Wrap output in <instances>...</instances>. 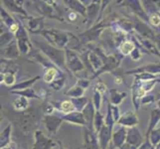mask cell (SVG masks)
Wrapping results in <instances>:
<instances>
[{
  "label": "cell",
  "mask_w": 160,
  "mask_h": 149,
  "mask_svg": "<svg viewBox=\"0 0 160 149\" xmlns=\"http://www.w3.org/2000/svg\"><path fill=\"white\" fill-rule=\"evenodd\" d=\"M32 43H33V45H35L37 49H39L55 66H57L59 69L68 70L67 65H66V50L65 49H60V48L55 47L51 45L50 43H48L46 40L45 41L33 40Z\"/></svg>",
  "instance_id": "cell-1"
},
{
  "label": "cell",
  "mask_w": 160,
  "mask_h": 149,
  "mask_svg": "<svg viewBox=\"0 0 160 149\" xmlns=\"http://www.w3.org/2000/svg\"><path fill=\"white\" fill-rule=\"evenodd\" d=\"M39 35H41L51 45L60 49L67 48L70 42V32L55 29V28L43 29L39 33Z\"/></svg>",
  "instance_id": "cell-2"
},
{
  "label": "cell",
  "mask_w": 160,
  "mask_h": 149,
  "mask_svg": "<svg viewBox=\"0 0 160 149\" xmlns=\"http://www.w3.org/2000/svg\"><path fill=\"white\" fill-rule=\"evenodd\" d=\"M15 39L17 40L20 54L22 56H28L29 53L32 51L33 43L29 38L28 30H27L25 25L23 23H21V22L19 26V30L15 34Z\"/></svg>",
  "instance_id": "cell-3"
},
{
  "label": "cell",
  "mask_w": 160,
  "mask_h": 149,
  "mask_svg": "<svg viewBox=\"0 0 160 149\" xmlns=\"http://www.w3.org/2000/svg\"><path fill=\"white\" fill-rule=\"evenodd\" d=\"M66 50V65H67L68 71L73 73H79L85 69V63L80 57L77 51L70 48H65Z\"/></svg>",
  "instance_id": "cell-4"
},
{
  "label": "cell",
  "mask_w": 160,
  "mask_h": 149,
  "mask_svg": "<svg viewBox=\"0 0 160 149\" xmlns=\"http://www.w3.org/2000/svg\"><path fill=\"white\" fill-rule=\"evenodd\" d=\"M132 24H133V29L135 32H137V34L142 37H145L147 39H150V40L154 41L156 34L154 33V31L150 28V27L146 24L145 21H143L140 18L135 16Z\"/></svg>",
  "instance_id": "cell-5"
},
{
  "label": "cell",
  "mask_w": 160,
  "mask_h": 149,
  "mask_svg": "<svg viewBox=\"0 0 160 149\" xmlns=\"http://www.w3.org/2000/svg\"><path fill=\"white\" fill-rule=\"evenodd\" d=\"M23 18L27 20L26 28L29 32L34 33V34H39V33L44 29V16H23Z\"/></svg>",
  "instance_id": "cell-6"
},
{
  "label": "cell",
  "mask_w": 160,
  "mask_h": 149,
  "mask_svg": "<svg viewBox=\"0 0 160 149\" xmlns=\"http://www.w3.org/2000/svg\"><path fill=\"white\" fill-rule=\"evenodd\" d=\"M20 51L18 48L17 40L14 39L10 44L4 48H1V56L5 60H15L20 56Z\"/></svg>",
  "instance_id": "cell-7"
},
{
  "label": "cell",
  "mask_w": 160,
  "mask_h": 149,
  "mask_svg": "<svg viewBox=\"0 0 160 149\" xmlns=\"http://www.w3.org/2000/svg\"><path fill=\"white\" fill-rule=\"evenodd\" d=\"M86 56H87V62L90 64L93 73L100 71L102 68L103 60L98 53H97L96 51H93V50L91 49L90 51L86 54Z\"/></svg>",
  "instance_id": "cell-8"
},
{
  "label": "cell",
  "mask_w": 160,
  "mask_h": 149,
  "mask_svg": "<svg viewBox=\"0 0 160 149\" xmlns=\"http://www.w3.org/2000/svg\"><path fill=\"white\" fill-rule=\"evenodd\" d=\"M126 5L135 14L136 17L140 18L145 22H148V14L145 12L140 0H126Z\"/></svg>",
  "instance_id": "cell-9"
},
{
  "label": "cell",
  "mask_w": 160,
  "mask_h": 149,
  "mask_svg": "<svg viewBox=\"0 0 160 149\" xmlns=\"http://www.w3.org/2000/svg\"><path fill=\"white\" fill-rule=\"evenodd\" d=\"M62 2L68 9H70L71 11H75V12L80 14V16L86 19L87 6L82 2H81L80 0H62Z\"/></svg>",
  "instance_id": "cell-10"
},
{
  "label": "cell",
  "mask_w": 160,
  "mask_h": 149,
  "mask_svg": "<svg viewBox=\"0 0 160 149\" xmlns=\"http://www.w3.org/2000/svg\"><path fill=\"white\" fill-rule=\"evenodd\" d=\"M101 15V3H91L87 6L86 20L89 24H92L98 20V16Z\"/></svg>",
  "instance_id": "cell-11"
},
{
  "label": "cell",
  "mask_w": 160,
  "mask_h": 149,
  "mask_svg": "<svg viewBox=\"0 0 160 149\" xmlns=\"http://www.w3.org/2000/svg\"><path fill=\"white\" fill-rule=\"evenodd\" d=\"M142 72H146V73H149L152 75H159L160 74V64L159 63H151V64H147L145 66H142V67L133 69L131 71L126 72L125 74H138L142 73Z\"/></svg>",
  "instance_id": "cell-12"
},
{
  "label": "cell",
  "mask_w": 160,
  "mask_h": 149,
  "mask_svg": "<svg viewBox=\"0 0 160 149\" xmlns=\"http://www.w3.org/2000/svg\"><path fill=\"white\" fill-rule=\"evenodd\" d=\"M1 5L3 7L9 11L10 13H14L17 15H22V16H28L26 10L24 8L19 7L17 4L15 3L14 0H1Z\"/></svg>",
  "instance_id": "cell-13"
},
{
  "label": "cell",
  "mask_w": 160,
  "mask_h": 149,
  "mask_svg": "<svg viewBox=\"0 0 160 149\" xmlns=\"http://www.w3.org/2000/svg\"><path fill=\"white\" fill-rule=\"evenodd\" d=\"M52 140L48 139L47 137L44 136V134L40 131L36 132V144L33 149H51L53 146Z\"/></svg>",
  "instance_id": "cell-14"
},
{
  "label": "cell",
  "mask_w": 160,
  "mask_h": 149,
  "mask_svg": "<svg viewBox=\"0 0 160 149\" xmlns=\"http://www.w3.org/2000/svg\"><path fill=\"white\" fill-rule=\"evenodd\" d=\"M4 28H5V25L1 23V34H0V47L1 48L7 46L8 44H10L15 39V35L8 28H6V30Z\"/></svg>",
  "instance_id": "cell-15"
},
{
  "label": "cell",
  "mask_w": 160,
  "mask_h": 149,
  "mask_svg": "<svg viewBox=\"0 0 160 149\" xmlns=\"http://www.w3.org/2000/svg\"><path fill=\"white\" fill-rule=\"evenodd\" d=\"M63 119L70 121V122H73V123H78V124H82V125H85L86 124V118L84 117V113L82 112H79V110H75V112H71L66 114L65 117H63Z\"/></svg>",
  "instance_id": "cell-16"
},
{
  "label": "cell",
  "mask_w": 160,
  "mask_h": 149,
  "mask_svg": "<svg viewBox=\"0 0 160 149\" xmlns=\"http://www.w3.org/2000/svg\"><path fill=\"white\" fill-rule=\"evenodd\" d=\"M0 16H1V23H3L8 29L10 27H12L14 24L17 23V21H18L10 14L9 11H7L2 6H1V9H0Z\"/></svg>",
  "instance_id": "cell-17"
},
{
  "label": "cell",
  "mask_w": 160,
  "mask_h": 149,
  "mask_svg": "<svg viewBox=\"0 0 160 149\" xmlns=\"http://www.w3.org/2000/svg\"><path fill=\"white\" fill-rule=\"evenodd\" d=\"M137 122H138L137 117H135V114L131 112H126L118 119V123L122 124L124 126H130V127H134V125L137 124Z\"/></svg>",
  "instance_id": "cell-18"
},
{
  "label": "cell",
  "mask_w": 160,
  "mask_h": 149,
  "mask_svg": "<svg viewBox=\"0 0 160 149\" xmlns=\"http://www.w3.org/2000/svg\"><path fill=\"white\" fill-rule=\"evenodd\" d=\"M135 43L132 40H124L122 43L118 46V50L120 55H122L123 57L128 56L131 54V52L135 49Z\"/></svg>",
  "instance_id": "cell-19"
},
{
  "label": "cell",
  "mask_w": 160,
  "mask_h": 149,
  "mask_svg": "<svg viewBox=\"0 0 160 149\" xmlns=\"http://www.w3.org/2000/svg\"><path fill=\"white\" fill-rule=\"evenodd\" d=\"M59 68L56 67V66H53V67H50L46 69L45 73L43 75V81L45 82H48V84H51V82L57 79L58 77V70Z\"/></svg>",
  "instance_id": "cell-20"
},
{
  "label": "cell",
  "mask_w": 160,
  "mask_h": 149,
  "mask_svg": "<svg viewBox=\"0 0 160 149\" xmlns=\"http://www.w3.org/2000/svg\"><path fill=\"white\" fill-rule=\"evenodd\" d=\"M41 79L40 76H36L34 78H32L30 80H26V81H23L19 82V84H16L14 85L12 87H10V91H20V90H25V89H28V87H31V86L34 84V82Z\"/></svg>",
  "instance_id": "cell-21"
},
{
  "label": "cell",
  "mask_w": 160,
  "mask_h": 149,
  "mask_svg": "<svg viewBox=\"0 0 160 149\" xmlns=\"http://www.w3.org/2000/svg\"><path fill=\"white\" fill-rule=\"evenodd\" d=\"M29 106V102H28V97L20 96L13 102V107L14 109L17 110V112H24L26 108Z\"/></svg>",
  "instance_id": "cell-22"
},
{
  "label": "cell",
  "mask_w": 160,
  "mask_h": 149,
  "mask_svg": "<svg viewBox=\"0 0 160 149\" xmlns=\"http://www.w3.org/2000/svg\"><path fill=\"white\" fill-rule=\"evenodd\" d=\"M1 82L7 87H13L16 82V76L12 71L1 73Z\"/></svg>",
  "instance_id": "cell-23"
},
{
  "label": "cell",
  "mask_w": 160,
  "mask_h": 149,
  "mask_svg": "<svg viewBox=\"0 0 160 149\" xmlns=\"http://www.w3.org/2000/svg\"><path fill=\"white\" fill-rule=\"evenodd\" d=\"M126 97V92H120L118 90H110V102L113 106H118L122 102L123 99Z\"/></svg>",
  "instance_id": "cell-24"
},
{
  "label": "cell",
  "mask_w": 160,
  "mask_h": 149,
  "mask_svg": "<svg viewBox=\"0 0 160 149\" xmlns=\"http://www.w3.org/2000/svg\"><path fill=\"white\" fill-rule=\"evenodd\" d=\"M96 112H95V106H93V103L92 102L88 103L86 107L82 109V113H84L86 121H88V122H92L93 118H95V115H96Z\"/></svg>",
  "instance_id": "cell-25"
},
{
  "label": "cell",
  "mask_w": 160,
  "mask_h": 149,
  "mask_svg": "<svg viewBox=\"0 0 160 149\" xmlns=\"http://www.w3.org/2000/svg\"><path fill=\"white\" fill-rule=\"evenodd\" d=\"M140 2L142 4L143 8H144L145 12L148 15H150L154 12H159V10H158L154 0H140Z\"/></svg>",
  "instance_id": "cell-26"
},
{
  "label": "cell",
  "mask_w": 160,
  "mask_h": 149,
  "mask_svg": "<svg viewBox=\"0 0 160 149\" xmlns=\"http://www.w3.org/2000/svg\"><path fill=\"white\" fill-rule=\"evenodd\" d=\"M12 93H15V95H18V96H23L26 97H30V98H41L39 97V95H37L36 92L32 89V87H28V89H25V90H20V91H10Z\"/></svg>",
  "instance_id": "cell-27"
},
{
  "label": "cell",
  "mask_w": 160,
  "mask_h": 149,
  "mask_svg": "<svg viewBox=\"0 0 160 149\" xmlns=\"http://www.w3.org/2000/svg\"><path fill=\"white\" fill-rule=\"evenodd\" d=\"M45 122H46V125L48 129L50 131H55L57 129V127L60 125V122H61V118L59 117H50V115H48V117H45Z\"/></svg>",
  "instance_id": "cell-28"
},
{
  "label": "cell",
  "mask_w": 160,
  "mask_h": 149,
  "mask_svg": "<svg viewBox=\"0 0 160 149\" xmlns=\"http://www.w3.org/2000/svg\"><path fill=\"white\" fill-rule=\"evenodd\" d=\"M85 89L84 87H82L81 86H79V85H75V86H73L71 87V89L66 92V95L67 96H69V97H73V98H75V97H82L84 96V92H85Z\"/></svg>",
  "instance_id": "cell-29"
},
{
  "label": "cell",
  "mask_w": 160,
  "mask_h": 149,
  "mask_svg": "<svg viewBox=\"0 0 160 149\" xmlns=\"http://www.w3.org/2000/svg\"><path fill=\"white\" fill-rule=\"evenodd\" d=\"M60 109H61V112H62L68 114V113H71V112H75L77 108H76V106H75L74 102L68 99V101H64V102H61Z\"/></svg>",
  "instance_id": "cell-30"
},
{
  "label": "cell",
  "mask_w": 160,
  "mask_h": 149,
  "mask_svg": "<svg viewBox=\"0 0 160 149\" xmlns=\"http://www.w3.org/2000/svg\"><path fill=\"white\" fill-rule=\"evenodd\" d=\"M128 141L131 145H139L141 143V137L139 135V132L134 127L130 129L128 132Z\"/></svg>",
  "instance_id": "cell-31"
},
{
  "label": "cell",
  "mask_w": 160,
  "mask_h": 149,
  "mask_svg": "<svg viewBox=\"0 0 160 149\" xmlns=\"http://www.w3.org/2000/svg\"><path fill=\"white\" fill-rule=\"evenodd\" d=\"M65 85H66V79L64 77H61V78H57L56 80H54L50 84V87L54 91H61L65 87Z\"/></svg>",
  "instance_id": "cell-32"
},
{
  "label": "cell",
  "mask_w": 160,
  "mask_h": 149,
  "mask_svg": "<svg viewBox=\"0 0 160 149\" xmlns=\"http://www.w3.org/2000/svg\"><path fill=\"white\" fill-rule=\"evenodd\" d=\"M72 101L74 102L75 106H76V108L79 110V112H81V110H82L88 103H89V102H88V98L85 97H75L74 99H72Z\"/></svg>",
  "instance_id": "cell-33"
},
{
  "label": "cell",
  "mask_w": 160,
  "mask_h": 149,
  "mask_svg": "<svg viewBox=\"0 0 160 149\" xmlns=\"http://www.w3.org/2000/svg\"><path fill=\"white\" fill-rule=\"evenodd\" d=\"M160 120V108L153 109L151 112V117H150V123H149V130H151L156 123Z\"/></svg>",
  "instance_id": "cell-34"
},
{
  "label": "cell",
  "mask_w": 160,
  "mask_h": 149,
  "mask_svg": "<svg viewBox=\"0 0 160 149\" xmlns=\"http://www.w3.org/2000/svg\"><path fill=\"white\" fill-rule=\"evenodd\" d=\"M148 23L152 27H159L160 26V13L154 12L148 15Z\"/></svg>",
  "instance_id": "cell-35"
},
{
  "label": "cell",
  "mask_w": 160,
  "mask_h": 149,
  "mask_svg": "<svg viewBox=\"0 0 160 149\" xmlns=\"http://www.w3.org/2000/svg\"><path fill=\"white\" fill-rule=\"evenodd\" d=\"M125 131L124 129L122 130H119L118 131L117 133L113 135V139H114V145L115 146H120L121 147V144H122V142L124 141V138H125Z\"/></svg>",
  "instance_id": "cell-36"
},
{
  "label": "cell",
  "mask_w": 160,
  "mask_h": 149,
  "mask_svg": "<svg viewBox=\"0 0 160 149\" xmlns=\"http://www.w3.org/2000/svg\"><path fill=\"white\" fill-rule=\"evenodd\" d=\"M10 131H11V125H9L8 127L1 133V147H4L5 145L8 144L9 138H10V136H9Z\"/></svg>",
  "instance_id": "cell-37"
},
{
  "label": "cell",
  "mask_w": 160,
  "mask_h": 149,
  "mask_svg": "<svg viewBox=\"0 0 160 149\" xmlns=\"http://www.w3.org/2000/svg\"><path fill=\"white\" fill-rule=\"evenodd\" d=\"M92 103H93V106H95L97 110L100 109L101 104H102V93L98 92V91H95V93H93Z\"/></svg>",
  "instance_id": "cell-38"
},
{
  "label": "cell",
  "mask_w": 160,
  "mask_h": 149,
  "mask_svg": "<svg viewBox=\"0 0 160 149\" xmlns=\"http://www.w3.org/2000/svg\"><path fill=\"white\" fill-rule=\"evenodd\" d=\"M93 122H95V126H96L97 130H100L101 126L102 125V122H103V117H102V115L100 113L98 110H97V112H96L95 118H93Z\"/></svg>",
  "instance_id": "cell-39"
},
{
  "label": "cell",
  "mask_w": 160,
  "mask_h": 149,
  "mask_svg": "<svg viewBox=\"0 0 160 149\" xmlns=\"http://www.w3.org/2000/svg\"><path fill=\"white\" fill-rule=\"evenodd\" d=\"M129 56H130L131 60H133V61H139L142 58V52H141L140 48L135 47V49L131 52V54L129 55Z\"/></svg>",
  "instance_id": "cell-40"
},
{
  "label": "cell",
  "mask_w": 160,
  "mask_h": 149,
  "mask_svg": "<svg viewBox=\"0 0 160 149\" xmlns=\"http://www.w3.org/2000/svg\"><path fill=\"white\" fill-rule=\"evenodd\" d=\"M95 91H98V92H101L102 95H103L107 92V86L102 81H98L97 84L95 86Z\"/></svg>",
  "instance_id": "cell-41"
},
{
  "label": "cell",
  "mask_w": 160,
  "mask_h": 149,
  "mask_svg": "<svg viewBox=\"0 0 160 149\" xmlns=\"http://www.w3.org/2000/svg\"><path fill=\"white\" fill-rule=\"evenodd\" d=\"M90 84H91V81L87 80V79H80V80H78V82H77V85H79L82 87H84L85 90H87L88 87H89Z\"/></svg>",
  "instance_id": "cell-42"
},
{
  "label": "cell",
  "mask_w": 160,
  "mask_h": 149,
  "mask_svg": "<svg viewBox=\"0 0 160 149\" xmlns=\"http://www.w3.org/2000/svg\"><path fill=\"white\" fill-rule=\"evenodd\" d=\"M80 14H78L77 12H75V11H70V12L68 13L67 17H66V19H67L69 22H74L77 20V18H78V16Z\"/></svg>",
  "instance_id": "cell-43"
},
{
  "label": "cell",
  "mask_w": 160,
  "mask_h": 149,
  "mask_svg": "<svg viewBox=\"0 0 160 149\" xmlns=\"http://www.w3.org/2000/svg\"><path fill=\"white\" fill-rule=\"evenodd\" d=\"M112 1V0H102V3H101V15L103 13V11L106 10V8L108 6V4Z\"/></svg>",
  "instance_id": "cell-44"
},
{
  "label": "cell",
  "mask_w": 160,
  "mask_h": 149,
  "mask_svg": "<svg viewBox=\"0 0 160 149\" xmlns=\"http://www.w3.org/2000/svg\"><path fill=\"white\" fill-rule=\"evenodd\" d=\"M154 102V97L153 96H145V97H143L142 98H141V103H150V102Z\"/></svg>",
  "instance_id": "cell-45"
},
{
  "label": "cell",
  "mask_w": 160,
  "mask_h": 149,
  "mask_svg": "<svg viewBox=\"0 0 160 149\" xmlns=\"http://www.w3.org/2000/svg\"><path fill=\"white\" fill-rule=\"evenodd\" d=\"M154 42H155L156 46H157V49H158V51H159V53H160V32L156 34L155 39H154Z\"/></svg>",
  "instance_id": "cell-46"
},
{
  "label": "cell",
  "mask_w": 160,
  "mask_h": 149,
  "mask_svg": "<svg viewBox=\"0 0 160 149\" xmlns=\"http://www.w3.org/2000/svg\"><path fill=\"white\" fill-rule=\"evenodd\" d=\"M53 110H54L53 104H48V106L45 107V113L50 114V113H52V112H53Z\"/></svg>",
  "instance_id": "cell-47"
},
{
  "label": "cell",
  "mask_w": 160,
  "mask_h": 149,
  "mask_svg": "<svg viewBox=\"0 0 160 149\" xmlns=\"http://www.w3.org/2000/svg\"><path fill=\"white\" fill-rule=\"evenodd\" d=\"M15 3L18 5L19 7L21 8H24V3H25V0H14Z\"/></svg>",
  "instance_id": "cell-48"
},
{
  "label": "cell",
  "mask_w": 160,
  "mask_h": 149,
  "mask_svg": "<svg viewBox=\"0 0 160 149\" xmlns=\"http://www.w3.org/2000/svg\"><path fill=\"white\" fill-rule=\"evenodd\" d=\"M80 1L84 3L86 6H89V5L92 2V0H80Z\"/></svg>",
  "instance_id": "cell-49"
},
{
  "label": "cell",
  "mask_w": 160,
  "mask_h": 149,
  "mask_svg": "<svg viewBox=\"0 0 160 149\" xmlns=\"http://www.w3.org/2000/svg\"><path fill=\"white\" fill-rule=\"evenodd\" d=\"M114 82H117V84H120V82H121V79L119 78V77H118V78H115V81Z\"/></svg>",
  "instance_id": "cell-50"
},
{
  "label": "cell",
  "mask_w": 160,
  "mask_h": 149,
  "mask_svg": "<svg viewBox=\"0 0 160 149\" xmlns=\"http://www.w3.org/2000/svg\"><path fill=\"white\" fill-rule=\"evenodd\" d=\"M92 3H102V0H92Z\"/></svg>",
  "instance_id": "cell-51"
},
{
  "label": "cell",
  "mask_w": 160,
  "mask_h": 149,
  "mask_svg": "<svg viewBox=\"0 0 160 149\" xmlns=\"http://www.w3.org/2000/svg\"><path fill=\"white\" fill-rule=\"evenodd\" d=\"M5 149H6V148H5Z\"/></svg>",
  "instance_id": "cell-52"
}]
</instances>
